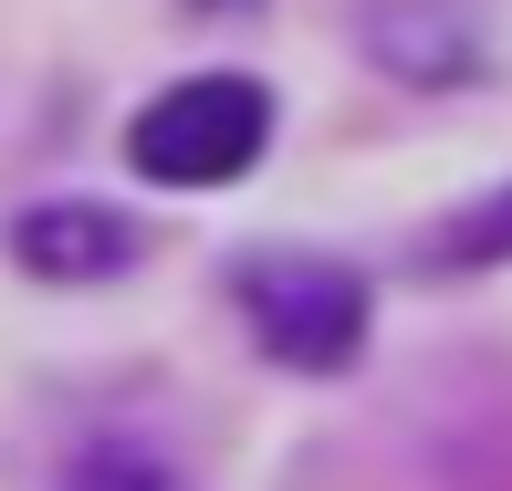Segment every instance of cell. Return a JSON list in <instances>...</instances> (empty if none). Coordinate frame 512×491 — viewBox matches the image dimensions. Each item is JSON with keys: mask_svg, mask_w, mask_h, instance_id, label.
<instances>
[{"mask_svg": "<svg viewBox=\"0 0 512 491\" xmlns=\"http://www.w3.org/2000/svg\"><path fill=\"white\" fill-rule=\"evenodd\" d=\"M241 314L304 377H335L366 345V283L345 262H324V251H262V262H241Z\"/></svg>", "mask_w": 512, "mask_h": 491, "instance_id": "2", "label": "cell"}, {"mask_svg": "<svg viewBox=\"0 0 512 491\" xmlns=\"http://www.w3.org/2000/svg\"><path fill=\"white\" fill-rule=\"evenodd\" d=\"M429 262H439V272H481V262H512V189L471 199V209H460V220L429 241Z\"/></svg>", "mask_w": 512, "mask_h": 491, "instance_id": "4", "label": "cell"}, {"mask_svg": "<svg viewBox=\"0 0 512 491\" xmlns=\"http://www.w3.org/2000/svg\"><path fill=\"white\" fill-rule=\"evenodd\" d=\"M262 147H272V95L251 74H189L157 105H136L126 126L136 178L157 189H230L241 168H262Z\"/></svg>", "mask_w": 512, "mask_h": 491, "instance_id": "1", "label": "cell"}, {"mask_svg": "<svg viewBox=\"0 0 512 491\" xmlns=\"http://www.w3.org/2000/svg\"><path fill=\"white\" fill-rule=\"evenodd\" d=\"M74 491H189V481H178L168 460H147V450H84Z\"/></svg>", "mask_w": 512, "mask_h": 491, "instance_id": "5", "label": "cell"}, {"mask_svg": "<svg viewBox=\"0 0 512 491\" xmlns=\"http://www.w3.org/2000/svg\"><path fill=\"white\" fill-rule=\"evenodd\" d=\"M11 251H21V272H42V283H105V272L136 262V220L105 209V199H42V209H21Z\"/></svg>", "mask_w": 512, "mask_h": 491, "instance_id": "3", "label": "cell"}]
</instances>
